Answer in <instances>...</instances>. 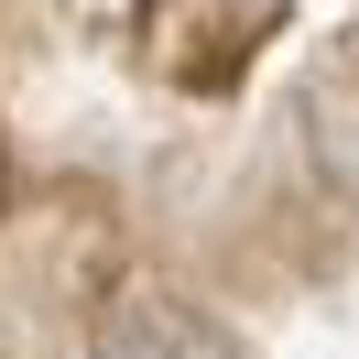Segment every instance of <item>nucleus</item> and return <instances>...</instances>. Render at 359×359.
<instances>
[{
	"instance_id": "nucleus-1",
	"label": "nucleus",
	"mask_w": 359,
	"mask_h": 359,
	"mask_svg": "<svg viewBox=\"0 0 359 359\" xmlns=\"http://www.w3.org/2000/svg\"><path fill=\"white\" fill-rule=\"evenodd\" d=\"M88 359H240V348H229L218 316L175 305V294H120L88 327Z\"/></svg>"
},
{
	"instance_id": "nucleus-2",
	"label": "nucleus",
	"mask_w": 359,
	"mask_h": 359,
	"mask_svg": "<svg viewBox=\"0 0 359 359\" xmlns=\"http://www.w3.org/2000/svg\"><path fill=\"white\" fill-rule=\"evenodd\" d=\"M294 120H305L316 185H327L337 207H359V66H316L305 98H294Z\"/></svg>"
}]
</instances>
